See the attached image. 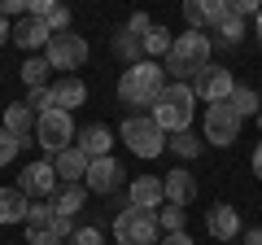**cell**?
I'll use <instances>...</instances> for the list:
<instances>
[{
    "mask_svg": "<svg viewBox=\"0 0 262 245\" xmlns=\"http://www.w3.org/2000/svg\"><path fill=\"white\" fill-rule=\"evenodd\" d=\"M210 57H214V44H210L206 31H184V35H175V44L166 53V75H175L179 84L196 79L210 66Z\"/></svg>",
    "mask_w": 262,
    "mask_h": 245,
    "instance_id": "obj_1",
    "label": "cell"
},
{
    "mask_svg": "<svg viewBox=\"0 0 262 245\" xmlns=\"http://www.w3.org/2000/svg\"><path fill=\"white\" fill-rule=\"evenodd\" d=\"M162 92H166V66H158V62H136L118 79V101L131 105V110L136 105H158Z\"/></svg>",
    "mask_w": 262,
    "mask_h": 245,
    "instance_id": "obj_2",
    "label": "cell"
},
{
    "mask_svg": "<svg viewBox=\"0 0 262 245\" xmlns=\"http://www.w3.org/2000/svg\"><path fill=\"white\" fill-rule=\"evenodd\" d=\"M192 114H196V96H192V84H170L166 92L158 96L153 105V122H158L162 132L179 136L192 127Z\"/></svg>",
    "mask_w": 262,
    "mask_h": 245,
    "instance_id": "obj_3",
    "label": "cell"
},
{
    "mask_svg": "<svg viewBox=\"0 0 262 245\" xmlns=\"http://www.w3.org/2000/svg\"><path fill=\"white\" fill-rule=\"evenodd\" d=\"M114 241H118V245H158V241H162L158 210L122 206L118 215H114Z\"/></svg>",
    "mask_w": 262,
    "mask_h": 245,
    "instance_id": "obj_4",
    "label": "cell"
},
{
    "mask_svg": "<svg viewBox=\"0 0 262 245\" xmlns=\"http://www.w3.org/2000/svg\"><path fill=\"white\" fill-rule=\"evenodd\" d=\"M122 145H127L136 158H158L162 149H166V132H162L158 122H153V114H127L118 127Z\"/></svg>",
    "mask_w": 262,
    "mask_h": 245,
    "instance_id": "obj_5",
    "label": "cell"
},
{
    "mask_svg": "<svg viewBox=\"0 0 262 245\" xmlns=\"http://www.w3.org/2000/svg\"><path fill=\"white\" fill-rule=\"evenodd\" d=\"M75 136H79L75 114H66V110H48V114H39V122H35V140L44 145L48 153L70 149V145H75Z\"/></svg>",
    "mask_w": 262,
    "mask_h": 245,
    "instance_id": "obj_6",
    "label": "cell"
},
{
    "mask_svg": "<svg viewBox=\"0 0 262 245\" xmlns=\"http://www.w3.org/2000/svg\"><path fill=\"white\" fill-rule=\"evenodd\" d=\"M201 132H206V140L214 145V149H227V145L241 140V118H236V110L227 101L223 105H210L206 118H201Z\"/></svg>",
    "mask_w": 262,
    "mask_h": 245,
    "instance_id": "obj_7",
    "label": "cell"
},
{
    "mask_svg": "<svg viewBox=\"0 0 262 245\" xmlns=\"http://www.w3.org/2000/svg\"><path fill=\"white\" fill-rule=\"evenodd\" d=\"M88 53H92V48H88V39L66 31V35H53V39H48L44 62H48L53 70H79V66L88 62Z\"/></svg>",
    "mask_w": 262,
    "mask_h": 245,
    "instance_id": "obj_8",
    "label": "cell"
},
{
    "mask_svg": "<svg viewBox=\"0 0 262 245\" xmlns=\"http://www.w3.org/2000/svg\"><path fill=\"white\" fill-rule=\"evenodd\" d=\"M232 92H236L232 70H227V66H214V62L192 79V96H196V101H206V105H223Z\"/></svg>",
    "mask_w": 262,
    "mask_h": 245,
    "instance_id": "obj_9",
    "label": "cell"
},
{
    "mask_svg": "<svg viewBox=\"0 0 262 245\" xmlns=\"http://www.w3.org/2000/svg\"><path fill=\"white\" fill-rule=\"evenodd\" d=\"M122 179H127V171H122L118 158H92L88 162V175H83V189L96 193V197H110V193L122 189Z\"/></svg>",
    "mask_w": 262,
    "mask_h": 245,
    "instance_id": "obj_10",
    "label": "cell"
},
{
    "mask_svg": "<svg viewBox=\"0 0 262 245\" xmlns=\"http://www.w3.org/2000/svg\"><path fill=\"white\" fill-rule=\"evenodd\" d=\"M13 189H18V193H27L31 201L53 197V193H57V171H53V162H48V158L27 162V171L18 175V184H13Z\"/></svg>",
    "mask_w": 262,
    "mask_h": 245,
    "instance_id": "obj_11",
    "label": "cell"
},
{
    "mask_svg": "<svg viewBox=\"0 0 262 245\" xmlns=\"http://www.w3.org/2000/svg\"><path fill=\"white\" fill-rule=\"evenodd\" d=\"M127 206L136 210H162L166 206V184H162V175H136L127 189Z\"/></svg>",
    "mask_w": 262,
    "mask_h": 245,
    "instance_id": "obj_12",
    "label": "cell"
},
{
    "mask_svg": "<svg viewBox=\"0 0 262 245\" xmlns=\"http://www.w3.org/2000/svg\"><path fill=\"white\" fill-rule=\"evenodd\" d=\"M206 232L214 236V241H227V245H232L236 236H241V210L227 206V201H214L210 215H206Z\"/></svg>",
    "mask_w": 262,
    "mask_h": 245,
    "instance_id": "obj_13",
    "label": "cell"
},
{
    "mask_svg": "<svg viewBox=\"0 0 262 245\" xmlns=\"http://www.w3.org/2000/svg\"><path fill=\"white\" fill-rule=\"evenodd\" d=\"M88 153L79 149V145H70V149H61V153H53V171H57V179L61 184H83V175H88Z\"/></svg>",
    "mask_w": 262,
    "mask_h": 245,
    "instance_id": "obj_14",
    "label": "cell"
},
{
    "mask_svg": "<svg viewBox=\"0 0 262 245\" xmlns=\"http://www.w3.org/2000/svg\"><path fill=\"white\" fill-rule=\"evenodd\" d=\"M48 39H53V31H48L39 18H31V13L13 22V44H18L22 53H31V48H48Z\"/></svg>",
    "mask_w": 262,
    "mask_h": 245,
    "instance_id": "obj_15",
    "label": "cell"
},
{
    "mask_svg": "<svg viewBox=\"0 0 262 245\" xmlns=\"http://www.w3.org/2000/svg\"><path fill=\"white\" fill-rule=\"evenodd\" d=\"M35 122H39V114L31 110L27 101H18V105H5V132L13 136V140H27V136H35Z\"/></svg>",
    "mask_w": 262,
    "mask_h": 245,
    "instance_id": "obj_16",
    "label": "cell"
},
{
    "mask_svg": "<svg viewBox=\"0 0 262 245\" xmlns=\"http://www.w3.org/2000/svg\"><path fill=\"white\" fill-rule=\"evenodd\" d=\"M27 13L39 18L53 35H66V31H70V9H66V5H53V0H27Z\"/></svg>",
    "mask_w": 262,
    "mask_h": 245,
    "instance_id": "obj_17",
    "label": "cell"
},
{
    "mask_svg": "<svg viewBox=\"0 0 262 245\" xmlns=\"http://www.w3.org/2000/svg\"><path fill=\"white\" fill-rule=\"evenodd\" d=\"M53 101H57V110L75 114L79 105L88 101V84H83L79 75H66V79H57V84H53Z\"/></svg>",
    "mask_w": 262,
    "mask_h": 245,
    "instance_id": "obj_18",
    "label": "cell"
},
{
    "mask_svg": "<svg viewBox=\"0 0 262 245\" xmlns=\"http://www.w3.org/2000/svg\"><path fill=\"white\" fill-rule=\"evenodd\" d=\"M166 201L170 206H188V201L196 197V179H192V171L188 167H175V171H166Z\"/></svg>",
    "mask_w": 262,
    "mask_h": 245,
    "instance_id": "obj_19",
    "label": "cell"
},
{
    "mask_svg": "<svg viewBox=\"0 0 262 245\" xmlns=\"http://www.w3.org/2000/svg\"><path fill=\"white\" fill-rule=\"evenodd\" d=\"M79 149L88 153V158H110V145H114V132L105 127V122H92V127H83V132L75 136Z\"/></svg>",
    "mask_w": 262,
    "mask_h": 245,
    "instance_id": "obj_20",
    "label": "cell"
},
{
    "mask_svg": "<svg viewBox=\"0 0 262 245\" xmlns=\"http://www.w3.org/2000/svg\"><path fill=\"white\" fill-rule=\"evenodd\" d=\"M27 206H31L27 193H18V189H0V228L27 223Z\"/></svg>",
    "mask_w": 262,
    "mask_h": 245,
    "instance_id": "obj_21",
    "label": "cell"
},
{
    "mask_svg": "<svg viewBox=\"0 0 262 245\" xmlns=\"http://www.w3.org/2000/svg\"><path fill=\"white\" fill-rule=\"evenodd\" d=\"M83 201H88V189H83V184H57V193H53L48 206H53L57 215H70V219H75L79 210H83Z\"/></svg>",
    "mask_w": 262,
    "mask_h": 245,
    "instance_id": "obj_22",
    "label": "cell"
},
{
    "mask_svg": "<svg viewBox=\"0 0 262 245\" xmlns=\"http://www.w3.org/2000/svg\"><path fill=\"white\" fill-rule=\"evenodd\" d=\"M227 105L236 110V118H258V110H262V96H258V88H245V84H236V92L227 96Z\"/></svg>",
    "mask_w": 262,
    "mask_h": 245,
    "instance_id": "obj_23",
    "label": "cell"
},
{
    "mask_svg": "<svg viewBox=\"0 0 262 245\" xmlns=\"http://www.w3.org/2000/svg\"><path fill=\"white\" fill-rule=\"evenodd\" d=\"M170 44H175V35H170L166 27H158V22H153V31L144 35V44H140V48H144V62H153V57H166Z\"/></svg>",
    "mask_w": 262,
    "mask_h": 245,
    "instance_id": "obj_24",
    "label": "cell"
},
{
    "mask_svg": "<svg viewBox=\"0 0 262 245\" xmlns=\"http://www.w3.org/2000/svg\"><path fill=\"white\" fill-rule=\"evenodd\" d=\"M48 70H53V66H48L44 57H27L22 70H18V79L27 84V92H31V88H48Z\"/></svg>",
    "mask_w": 262,
    "mask_h": 245,
    "instance_id": "obj_25",
    "label": "cell"
},
{
    "mask_svg": "<svg viewBox=\"0 0 262 245\" xmlns=\"http://www.w3.org/2000/svg\"><path fill=\"white\" fill-rule=\"evenodd\" d=\"M53 219H57V210L48 201H31L27 206V232H53Z\"/></svg>",
    "mask_w": 262,
    "mask_h": 245,
    "instance_id": "obj_26",
    "label": "cell"
},
{
    "mask_svg": "<svg viewBox=\"0 0 262 245\" xmlns=\"http://www.w3.org/2000/svg\"><path fill=\"white\" fill-rule=\"evenodd\" d=\"M166 149L175 153V158L192 162V158H201V136H192V132H179V136H170V140H166Z\"/></svg>",
    "mask_w": 262,
    "mask_h": 245,
    "instance_id": "obj_27",
    "label": "cell"
},
{
    "mask_svg": "<svg viewBox=\"0 0 262 245\" xmlns=\"http://www.w3.org/2000/svg\"><path fill=\"white\" fill-rule=\"evenodd\" d=\"M114 53H118L122 62H127V66H136V62H144V48L136 44V39L127 35V31H118V35H114Z\"/></svg>",
    "mask_w": 262,
    "mask_h": 245,
    "instance_id": "obj_28",
    "label": "cell"
},
{
    "mask_svg": "<svg viewBox=\"0 0 262 245\" xmlns=\"http://www.w3.org/2000/svg\"><path fill=\"white\" fill-rule=\"evenodd\" d=\"M158 228H162V232H184V228H188V210H184V206L158 210Z\"/></svg>",
    "mask_w": 262,
    "mask_h": 245,
    "instance_id": "obj_29",
    "label": "cell"
},
{
    "mask_svg": "<svg viewBox=\"0 0 262 245\" xmlns=\"http://www.w3.org/2000/svg\"><path fill=\"white\" fill-rule=\"evenodd\" d=\"M232 18V0H206V27H223V22Z\"/></svg>",
    "mask_w": 262,
    "mask_h": 245,
    "instance_id": "obj_30",
    "label": "cell"
},
{
    "mask_svg": "<svg viewBox=\"0 0 262 245\" xmlns=\"http://www.w3.org/2000/svg\"><path fill=\"white\" fill-rule=\"evenodd\" d=\"M27 105H31L35 114L57 110V101H53V84H48V88H31V92H27Z\"/></svg>",
    "mask_w": 262,
    "mask_h": 245,
    "instance_id": "obj_31",
    "label": "cell"
},
{
    "mask_svg": "<svg viewBox=\"0 0 262 245\" xmlns=\"http://www.w3.org/2000/svg\"><path fill=\"white\" fill-rule=\"evenodd\" d=\"M122 31H127V35L136 39V44H144V35L153 31V18H149V13H131V18H127V27H122Z\"/></svg>",
    "mask_w": 262,
    "mask_h": 245,
    "instance_id": "obj_32",
    "label": "cell"
},
{
    "mask_svg": "<svg viewBox=\"0 0 262 245\" xmlns=\"http://www.w3.org/2000/svg\"><path fill=\"white\" fill-rule=\"evenodd\" d=\"M184 18H188V31H206V0H188Z\"/></svg>",
    "mask_w": 262,
    "mask_h": 245,
    "instance_id": "obj_33",
    "label": "cell"
},
{
    "mask_svg": "<svg viewBox=\"0 0 262 245\" xmlns=\"http://www.w3.org/2000/svg\"><path fill=\"white\" fill-rule=\"evenodd\" d=\"M219 39H223L227 48H236V44L245 39V22H241V18H227L223 27H219Z\"/></svg>",
    "mask_w": 262,
    "mask_h": 245,
    "instance_id": "obj_34",
    "label": "cell"
},
{
    "mask_svg": "<svg viewBox=\"0 0 262 245\" xmlns=\"http://www.w3.org/2000/svg\"><path fill=\"white\" fill-rule=\"evenodd\" d=\"M66 245H105V236H101V228L83 223V228H75V236H70Z\"/></svg>",
    "mask_w": 262,
    "mask_h": 245,
    "instance_id": "obj_35",
    "label": "cell"
},
{
    "mask_svg": "<svg viewBox=\"0 0 262 245\" xmlns=\"http://www.w3.org/2000/svg\"><path fill=\"white\" fill-rule=\"evenodd\" d=\"M18 149H22V140H13V136L0 127V167H9V162L18 158Z\"/></svg>",
    "mask_w": 262,
    "mask_h": 245,
    "instance_id": "obj_36",
    "label": "cell"
},
{
    "mask_svg": "<svg viewBox=\"0 0 262 245\" xmlns=\"http://www.w3.org/2000/svg\"><path fill=\"white\" fill-rule=\"evenodd\" d=\"M258 13H262V5H258V0H232V18H258Z\"/></svg>",
    "mask_w": 262,
    "mask_h": 245,
    "instance_id": "obj_37",
    "label": "cell"
},
{
    "mask_svg": "<svg viewBox=\"0 0 262 245\" xmlns=\"http://www.w3.org/2000/svg\"><path fill=\"white\" fill-rule=\"evenodd\" d=\"M0 18H27V0H0Z\"/></svg>",
    "mask_w": 262,
    "mask_h": 245,
    "instance_id": "obj_38",
    "label": "cell"
},
{
    "mask_svg": "<svg viewBox=\"0 0 262 245\" xmlns=\"http://www.w3.org/2000/svg\"><path fill=\"white\" fill-rule=\"evenodd\" d=\"M158 245H196V241H192L188 232H166V236H162Z\"/></svg>",
    "mask_w": 262,
    "mask_h": 245,
    "instance_id": "obj_39",
    "label": "cell"
},
{
    "mask_svg": "<svg viewBox=\"0 0 262 245\" xmlns=\"http://www.w3.org/2000/svg\"><path fill=\"white\" fill-rule=\"evenodd\" d=\"M27 245H61L53 232H27Z\"/></svg>",
    "mask_w": 262,
    "mask_h": 245,
    "instance_id": "obj_40",
    "label": "cell"
},
{
    "mask_svg": "<svg viewBox=\"0 0 262 245\" xmlns=\"http://www.w3.org/2000/svg\"><path fill=\"white\" fill-rule=\"evenodd\" d=\"M5 44H13V22L9 18H0V48Z\"/></svg>",
    "mask_w": 262,
    "mask_h": 245,
    "instance_id": "obj_41",
    "label": "cell"
},
{
    "mask_svg": "<svg viewBox=\"0 0 262 245\" xmlns=\"http://www.w3.org/2000/svg\"><path fill=\"white\" fill-rule=\"evenodd\" d=\"M249 167H253V175L262 179V140H258V149H253V158H249Z\"/></svg>",
    "mask_w": 262,
    "mask_h": 245,
    "instance_id": "obj_42",
    "label": "cell"
},
{
    "mask_svg": "<svg viewBox=\"0 0 262 245\" xmlns=\"http://www.w3.org/2000/svg\"><path fill=\"white\" fill-rule=\"evenodd\" d=\"M245 245H262V228H249L245 232Z\"/></svg>",
    "mask_w": 262,
    "mask_h": 245,
    "instance_id": "obj_43",
    "label": "cell"
},
{
    "mask_svg": "<svg viewBox=\"0 0 262 245\" xmlns=\"http://www.w3.org/2000/svg\"><path fill=\"white\" fill-rule=\"evenodd\" d=\"M253 35H258V44H262V13L253 18Z\"/></svg>",
    "mask_w": 262,
    "mask_h": 245,
    "instance_id": "obj_44",
    "label": "cell"
},
{
    "mask_svg": "<svg viewBox=\"0 0 262 245\" xmlns=\"http://www.w3.org/2000/svg\"><path fill=\"white\" fill-rule=\"evenodd\" d=\"M258 127H262V110H258Z\"/></svg>",
    "mask_w": 262,
    "mask_h": 245,
    "instance_id": "obj_45",
    "label": "cell"
},
{
    "mask_svg": "<svg viewBox=\"0 0 262 245\" xmlns=\"http://www.w3.org/2000/svg\"><path fill=\"white\" fill-rule=\"evenodd\" d=\"M232 245H236V241H232Z\"/></svg>",
    "mask_w": 262,
    "mask_h": 245,
    "instance_id": "obj_46",
    "label": "cell"
}]
</instances>
